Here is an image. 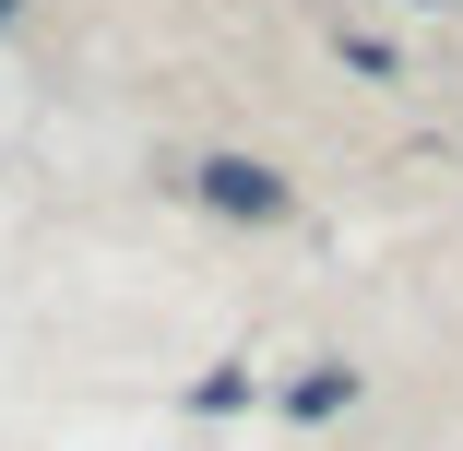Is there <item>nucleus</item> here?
Listing matches in <instances>:
<instances>
[{
  "label": "nucleus",
  "mask_w": 463,
  "mask_h": 451,
  "mask_svg": "<svg viewBox=\"0 0 463 451\" xmlns=\"http://www.w3.org/2000/svg\"><path fill=\"white\" fill-rule=\"evenodd\" d=\"M345 404H356V369H309V381H286V416H309V428L345 416Z\"/></svg>",
  "instance_id": "nucleus-2"
},
{
  "label": "nucleus",
  "mask_w": 463,
  "mask_h": 451,
  "mask_svg": "<svg viewBox=\"0 0 463 451\" xmlns=\"http://www.w3.org/2000/svg\"><path fill=\"white\" fill-rule=\"evenodd\" d=\"M191 191H203L214 214H238V226H273V214L298 202L286 178H273V166H250V155H203V166H191Z\"/></svg>",
  "instance_id": "nucleus-1"
},
{
  "label": "nucleus",
  "mask_w": 463,
  "mask_h": 451,
  "mask_svg": "<svg viewBox=\"0 0 463 451\" xmlns=\"http://www.w3.org/2000/svg\"><path fill=\"white\" fill-rule=\"evenodd\" d=\"M0 24H13V0H0Z\"/></svg>",
  "instance_id": "nucleus-4"
},
{
  "label": "nucleus",
  "mask_w": 463,
  "mask_h": 451,
  "mask_svg": "<svg viewBox=\"0 0 463 451\" xmlns=\"http://www.w3.org/2000/svg\"><path fill=\"white\" fill-rule=\"evenodd\" d=\"M191 404H203V416H238V404H250V369H214V381H203Z\"/></svg>",
  "instance_id": "nucleus-3"
}]
</instances>
